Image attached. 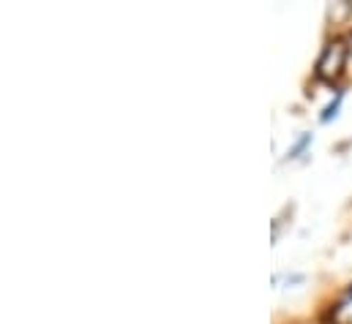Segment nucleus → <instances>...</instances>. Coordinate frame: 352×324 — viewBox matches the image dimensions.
Segmentation results:
<instances>
[{"instance_id": "f257e3e1", "label": "nucleus", "mask_w": 352, "mask_h": 324, "mask_svg": "<svg viewBox=\"0 0 352 324\" xmlns=\"http://www.w3.org/2000/svg\"><path fill=\"white\" fill-rule=\"evenodd\" d=\"M344 63H347V44L344 41H331V44H325V49L317 60V77L328 82L336 80L344 71Z\"/></svg>"}, {"instance_id": "f03ea898", "label": "nucleus", "mask_w": 352, "mask_h": 324, "mask_svg": "<svg viewBox=\"0 0 352 324\" xmlns=\"http://www.w3.org/2000/svg\"><path fill=\"white\" fill-rule=\"evenodd\" d=\"M333 322L336 324H352V286H350V292L339 300V305L333 308Z\"/></svg>"}, {"instance_id": "20e7f679", "label": "nucleus", "mask_w": 352, "mask_h": 324, "mask_svg": "<svg viewBox=\"0 0 352 324\" xmlns=\"http://www.w3.org/2000/svg\"><path fill=\"white\" fill-rule=\"evenodd\" d=\"M309 142H311V134H303V137L295 142V148H292V150H287V159H298V153H303Z\"/></svg>"}, {"instance_id": "7ed1b4c3", "label": "nucleus", "mask_w": 352, "mask_h": 324, "mask_svg": "<svg viewBox=\"0 0 352 324\" xmlns=\"http://www.w3.org/2000/svg\"><path fill=\"white\" fill-rule=\"evenodd\" d=\"M342 98H344V93L339 90V93H336V98H333V101H331V104H328V106L322 109V115H320V120H322V123H328L331 117H336V112H339V104H342Z\"/></svg>"}]
</instances>
